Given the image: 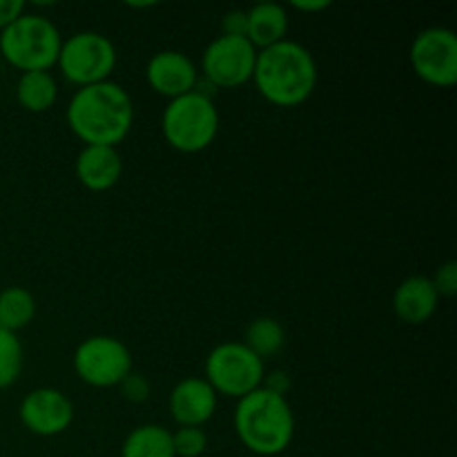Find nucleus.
Segmentation results:
<instances>
[{
	"label": "nucleus",
	"mask_w": 457,
	"mask_h": 457,
	"mask_svg": "<svg viewBox=\"0 0 457 457\" xmlns=\"http://www.w3.org/2000/svg\"><path fill=\"white\" fill-rule=\"evenodd\" d=\"M71 366L80 382L94 388H114L132 373V353L112 335H92L76 346Z\"/></svg>",
	"instance_id": "obj_8"
},
{
	"label": "nucleus",
	"mask_w": 457,
	"mask_h": 457,
	"mask_svg": "<svg viewBox=\"0 0 457 457\" xmlns=\"http://www.w3.org/2000/svg\"><path fill=\"white\" fill-rule=\"evenodd\" d=\"M245 29H248V16H245L244 9H232V12H228L226 16H223V36H241V38H245Z\"/></svg>",
	"instance_id": "obj_25"
},
{
	"label": "nucleus",
	"mask_w": 457,
	"mask_h": 457,
	"mask_svg": "<svg viewBox=\"0 0 457 457\" xmlns=\"http://www.w3.org/2000/svg\"><path fill=\"white\" fill-rule=\"evenodd\" d=\"M58 98V85L49 71H25L16 85V101L29 114L52 110Z\"/></svg>",
	"instance_id": "obj_17"
},
{
	"label": "nucleus",
	"mask_w": 457,
	"mask_h": 457,
	"mask_svg": "<svg viewBox=\"0 0 457 457\" xmlns=\"http://www.w3.org/2000/svg\"><path fill=\"white\" fill-rule=\"evenodd\" d=\"M67 125L85 145L116 147L134 125V103L128 89L112 80L76 89L67 103Z\"/></svg>",
	"instance_id": "obj_1"
},
{
	"label": "nucleus",
	"mask_w": 457,
	"mask_h": 457,
	"mask_svg": "<svg viewBox=\"0 0 457 457\" xmlns=\"http://www.w3.org/2000/svg\"><path fill=\"white\" fill-rule=\"evenodd\" d=\"M433 288L440 297H455L457 293V262H446L433 272L431 277Z\"/></svg>",
	"instance_id": "obj_23"
},
{
	"label": "nucleus",
	"mask_w": 457,
	"mask_h": 457,
	"mask_svg": "<svg viewBox=\"0 0 457 457\" xmlns=\"http://www.w3.org/2000/svg\"><path fill=\"white\" fill-rule=\"evenodd\" d=\"M172 446L177 457H199L208 449V436L199 427H179L172 433Z\"/></svg>",
	"instance_id": "obj_22"
},
{
	"label": "nucleus",
	"mask_w": 457,
	"mask_h": 457,
	"mask_svg": "<svg viewBox=\"0 0 457 457\" xmlns=\"http://www.w3.org/2000/svg\"><path fill=\"white\" fill-rule=\"evenodd\" d=\"M22 13H25L22 0H0V31L12 25L13 21H18Z\"/></svg>",
	"instance_id": "obj_27"
},
{
	"label": "nucleus",
	"mask_w": 457,
	"mask_h": 457,
	"mask_svg": "<svg viewBox=\"0 0 457 457\" xmlns=\"http://www.w3.org/2000/svg\"><path fill=\"white\" fill-rule=\"evenodd\" d=\"M120 457H177L172 446V433L159 424H143L128 433Z\"/></svg>",
	"instance_id": "obj_18"
},
{
	"label": "nucleus",
	"mask_w": 457,
	"mask_h": 457,
	"mask_svg": "<svg viewBox=\"0 0 457 457\" xmlns=\"http://www.w3.org/2000/svg\"><path fill=\"white\" fill-rule=\"evenodd\" d=\"M411 67L415 76L433 87L457 83V36L449 27H428L411 45Z\"/></svg>",
	"instance_id": "obj_9"
},
{
	"label": "nucleus",
	"mask_w": 457,
	"mask_h": 457,
	"mask_svg": "<svg viewBox=\"0 0 457 457\" xmlns=\"http://www.w3.org/2000/svg\"><path fill=\"white\" fill-rule=\"evenodd\" d=\"M145 80L156 94L172 101L183 94L195 92L199 71L187 54L177 52V49H163L147 61Z\"/></svg>",
	"instance_id": "obj_12"
},
{
	"label": "nucleus",
	"mask_w": 457,
	"mask_h": 457,
	"mask_svg": "<svg viewBox=\"0 0 457 457\" xmlns=\"http://www.w3.org/2000/svg\"><path fill=\"white\" fill-rule=\"evenodd\" d=\"M22 344L16 333L0 328V391L13 386L22 373Z\"/></svg>",
	"instance_id": "obj_21"
},
{
	"label": "nucleus",
	"mask_w": 457,
	"mask_h": 457,
	"mask_svg": "<svg viewBox=\"0 0 457 457\" xmlns=\"http://www.w3.org/2000/svg\"><path fill=\"white\" fill-rule=\"evenodd\" d=\"M293 9L303 13H317V12H324V9L330 7L328 0H293Z\"/></svg>",
	"instance_id": "obj_28"
},
{
	"label": "nucleus",
	"mask_w": 457,
	"mask_h": 457,
	"mask_svg": "<svg viewBox=\"0 0 457 457\" xmlns=\"http://www.w3.org/2000/svg\"><path fill=\"white\" fill-rule=\"evenodd\" d=\"M235 433L250 453L262 457L284 453L295 437L293 406L286 397L257 388L237 400Z\"/></svg>",
	"instance_id": "obj_3"
},
{
	"label": "nucleus",
	"mask_w": 457,
	"mask_h": 457,
	"mask_svg": "<svg viewBox=\"0 0 457 457\" xmlns=\"http://www.w3.org/2000/svg\"><path fill=\"white\" fill-rule=\"evenodd\" d=\"M440 295L433 288L431 277L413 275L406 277L393 295V311L397 320L409 326H422L436 315Z\"/></svg>",
	"instance_id": "obj_15"
},
{
	"label": "nucleus",
	"mask_w": 457,
	"mask_h": 457,
	"mask_svg": "<svg viewBox=\"0 0 457 457\" xmlns=\"http://www.w3.org/2000/svg\"><path fill=\"white\" fill-rule=\"evenodd\" d=\"M245 16H248L245 38L253 43L257 52L286 40V34H288V13H286V7L277 3H259L250 7Z\"/></svg>",
	"instance_id": "obj_16"
},
{
	"label": "nucleus",
	"mask_w": 457,
	"mask_h": 457,
	"mask_svg": "<svg viewBox=\"0 0 457 457\" xmlns=\"http://www.w3.org/2000/svg\"><path fill=\"white\" fill-rule=\"evenodd\" d=\"M62 36L49 18L22 13L0 31V54L12 67L25 71H49L56 65Z\"/></svg>",
	"instance_id": "obj_5"
},
{
	"label": "nucleus",
	"mask_w": 457,
	"mask_h": 457,
	"mask_svg": "<svg viewBox=\"0 0 457 457\" xmlns=\"http://www.w3.org/2000/svg\"><path fill=\"white\" fill-rule=\"evenodd\" d=\"M168 406L179 427L201 428L217 411V393L204 378H187L172 388Z\"/></svg>",
	"instance_id": "obj_13"
},
{
	"label": "nucleus",
	"mask_w": 457,
	"mask_h": 457,
	"mask_svg": "<svg viewBox=\"0 0 457 457\" xmlns=\"http://www.w3.org/2000/svg\"><path fill=\"white\" fill-rule=\"evenodd\" d=\"M257 49L241 36H217L201 56V71L214 89H235L253 80Z\"/></svg>",
	"instance_id": "obj_10"
},
{
	"label": "nucleus",
	"mask_w": 457,
	"mask_h": 457,
	"mask_svg": "<svg viewBox=\"0 0 457 457\" xmlns=\"http://www.w3.org/2000/svg\"><path fill=\"white\" fill-rule=\"evenodd\" d=\"M161 132L165 143L183 154L208 150L219 134V110L214 98L199 92L172 98L161 116Z\"/></svg>",
	"instance_id": "obj_4"
},
{
	"label": "nucleus",
	"mask_w": 457,
	"mask_h": 457,
	"mask_svg": "<svg viewBox=\"0 0 457 457\" xmlns=\"http://www.w3.org/2000/svg\"><path fill=\"white\" fill-rule=\"evenodd\" d=\"M119 54L114 43L98 31H79L62 40L56 65L62 76L79 87L110 80Z\"/></svg>",
	"instance_id": "obj_7"
},
{
	"label": "nucleus",
	"mask_w": 457,
	"mask_h": 457,
	"mask_svg": "<svg viewBox=\"0 0 457 457\" xmlns=\"http://www.w3.org/2000/svg\"><path fill=\"white\" fill-rule=\"evenodd\" d=\"M244 346L253 351L259 360L266 357H275L286 346V330L275 317H257L250 321L248 330H245Z\"/></svg>",
	"instance_id": "obj_20"
},
{
	"label": "nucleus",
	"mask_w": 457,
	"mask_h": 457,
	"mask_svg": "<svg viewBox=\"0 0 457 457\" xmlns=\"http://www.w3.org/2000/svg\"><path fill=\"white\" fill-rule=\"evenodd\" d=\"M262 388L275 393V395L286 397V393L293 388V379H290V375L286 370H272L270 375H263Z\"/></svg>",
	"instance_id": "obj_26"
},
{
	"label": "nucleus",
	"mask_w": 457,
	"mask_h": 457,
	"mask_svg": "<svg viewBox=\"0 0 457 457\" xmlns=\"http://www.w3.org/2000/svg\"><path fill=\"white\" fill-rule=\"evenodd\" d=\"M253 80L270 105L297 107L315 92L317 62L303 45L286 38L257 52Z\"/></svg>",
	"instance_id": "obj_2"
},
{
	"label": "nucleus",
	"mask_w": 457,
	"mask_h": 457,
	"mask_svg": "<svg viewBox=\"0 0 457 457\" xmlns=\"http://www.w3.org/2000/svg\"><path fill=\"white\" fill-rule=\"evenodd\" d=\"M36 317V299L22 286L0 290V328L9 333L27 328Z\"/></svg>",
	"instance_id": "obj_19"
},
{
	"label": "nucleus",
	"mask_w": 457,
	"mask_h": 457,
	"mask_svg": "<svg viewBox=\"0 0 457 457\" xmlns=\"http://www.w3.org/2000/svg\"><path fill=\"white\" fill-rule=\"evenodd\" d=\"M263 361L244 342H223L205 357V382L214 388L217 395L241 400L248 393L262 388Z\"/></svg>",
	"instance_id": "obj_6"
},
{
	"label": "nucleus",
	"mask_w": 457,
	"mask_h": 457,
	"mask_svg": "<svg viewBox=\"0 0 457 457\" xmlns=\"http://www.w3.org/2000/svg\"><path fill=\"white\" fill-rule=\"evenodd\" d=\"M119 391L120 395L128 402H132V404H143V402L150 397V382H147L141 373H134L132 370V373L119 384Z\"/></svg>",
	"instance_id": "obj_24"
},
{
	"label": "nucleus",
	"mask_w": 457,
	"mask_h": 457,
	"mask_svg": "<svg viewBox=\"0 0 457 457\" xmlns=\"http://www.w3.org/2000/svg\"><path fill=\"white\" fill-rule=\"evenodd\" d=\"M21 424L40 437H56L74 422V404L62 391L52 386L34 388L18 406Z\"/></svg>",
	"instance_id": "obj_11"
},
{
	"label": "nucleus",
	"mask_w": 457,
	"mask_h": 457,
	"mask_svg": "<svg viewBox=\"0 0 457 457\" xmlns=\"http://www.w3.org/2000/svg\"><path fill=\"white\" fill-rule=\"evenodd\" d=\"M76 179L89 192H107L120 181L123 159L116 147L85 145L74 163Z\"/></svg>",
	"instance_id": "obj_14"
}]
</instances>
